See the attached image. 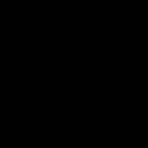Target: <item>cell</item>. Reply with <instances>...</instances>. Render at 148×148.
Listing matches in <instances>:
<instances>
[]
</instances>
